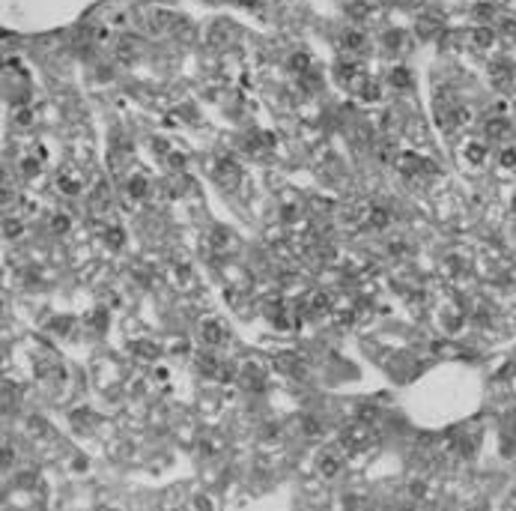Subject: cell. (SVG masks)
I'll use <instances>...</instances> for the list:
<instances>
[{
	"instance_id": "cell-1",
	"label": "cell",
	"mask_w": 516,
	"mask_h": 511,
	"mask_svg": "<svg viewBox=\"0 0 516 511\" xmlns=\"http://www.w3.org/2000/svg\"><path fill=\"white\" fill-rule=\"evenodd\" d=\"M373 440H376V434H373L370 427H364V424H349V427H343V434H340V445H343L349 455L364 452Z\"/></svg>"
},
{
	"instance_id": "cell-2",
	"label": "cell",
	"mask_w": 516,
	"mask_h": 511,
	"mask_svg": "<svg viewBox=\"0 0 516 511\" xmlns=\"http://www.w3.org/2000/svg\"><path fill=\"white\" fill-rule=\"evenodd\" d=\"M239 168H236V161L233 159H221L218 161V182L227 186V189H236L239 186Z\"/></svg>"
},
{
	"instance_id": "cell-3",
	"label": "cell",
	"mask_w": 516,
	"mask_h": 511,
	"mask_svg": "<svg viewBox=\"0 0 516 511\" xmlns=\"http://www.w3.org/2000/svg\"><path fill=\"white\" fill-rule=\"evenodd\" d=\"M316 460H319V473H322L326 478H334L337 473H340V455H337V452L328 448V452H322Z\"/></svg>"
},
{
	"instance_id": "cell-4",
	"label": "cell",
	"mask_w": 516,
	"mask_h": 511,
	"mask_svg": "<svg viewBox=\"0 0 516 511\" xmlns=\"http://www.w3.org/2000/svg\"><path fill=\"white\" fill-rule=\"evenodd\" d=\"M200 335H203V344L215 347V344H221L224 338H227V332L221 329V323H218V320H206V323H203V329H200Z\"/></svg>"
},
{
	"instance_id": "cell-5",
	"label": "cell",
	"mask_w": 516,
	"mask_h": 511,
	"mask_svg": "<svg viewBox=\"0 0 516 511\" xmlns=\"http://www.w3.org/2000/svg\"><path fill=\"white\" fill-rule=\"evenodd\" d=\"M388 221H391V215H388V210H382V207H373V210L367 212V224L373 230L388 228Z\"/></svg>"
},
{
	"instance_id": "cell-6",
	"label": "cell",
	"mask_w": 516,
	"mask_h": 511,
	"mask_svg": "<svg viewBox=\"0 0 516 511\" xmlns=\"http://www.w3.org/2000/svg\"><path fill=\"white\" fill-rule=\"evenodd\" d=\"M60 189H63V192H66V194H78V192H81V179H75V176H60Z\"/></svg>"
},
{
	"instance_id": "cell-7",
	"label": "cell",
	"mask_w": 516,
	"mask_h": 511,
	"mask_svg": "<svg viewBox=\"0 0 516 511\" xmlns=\"http://www.w3.org/2000/svg\"><path fill=\"white\" fill-rule=\"evenodd\" d=\"M218 368H221V365H218L212 356H200V371H203V374H209V377H218V374H221Z\"/></svg>"
},
{
	"instance_id": "cell-8",
	"label": "cell",
	"mask_w": 516,
	"mask_h": 511,
	"mask_svg": "<svg viewBox=\"0 0 516 511\" xmlns=\"http://www.w3.org/2000/svg\"><path fill=\"white\" fill-rule=\"evenodd\" d=\"M486 135H489V138H504V135H507V123H504V120L486 123Z\"/></svg>"
},
{
	"instance_id": "cell-9",
	"label": "cell",
	"mask_w": 516,
	"mask_h": 511,
	"mask_svg": "<svg viewBox=\"0 0 516 511\" xmlns=\"http://www.w3.org/2000/svg\"><path fill=\"white\" fill-rule=\"evenodd\" d=\"M343 45H346V48H361L364 36L358 33V30H346V33H343Z\"/></svg>"
},
{
	"instance_id": "cell-10",
	"label": "cell",
	"mask_w": 516,
	"mask_h": 511,
	"mask_svg": "<svg viewBox=\"0 0 516 511\" xmlns=\"http://www.w3.org/2000/svg\"><path fill=\"white\" fill-rule=\"evenodd\" d=\"M69 224H72L69 215H54V218H51V230H54V233H66Z\"/></svg>"
},
{
	"instance_id": "cell-11",
	"label": "cell",
	"mask_w": 516,
	"mask_h": 511,
	"mask_svg": "<svg viewBox=\"0 0 516 511\" xmlns=\"http://www.w3.org/2000/svg\"><path fill=\"white\" fill-rule=\"evenodd\" d=\"M128 192L135 194V197H143V194H146V179H143V176H135V179L128 182Z\"/></svg>"
},
{
	"instance_id": "cell-12",
	"label": "cell",
	"mask_w": 516,
	"mask_h": 511,
	"mask_svg": "<svg viewBox=\"0 0 516 511\" xmlns=\"http://www.w3.org/2000/svg\"><path fill=\"white\" fill-rule=\"evenodd\" d=\"M391 81H394L397 87H406V84H409V72H406V69H394V72H391Z\"/></svg>"
},
{
	"instance_id": "cell-13",
	"label": "cell",
	"mask_w": 516,
	"mask_h": 511,
	"mask_svg": "<svg viewBox=\"0 0 516 511\" xmlns=\"http://www.w3.org/2000/svg\"><path fill=\"white\" fill-rule=\"evenodd\" d=\"M3 224H6V228H3L6 236H18V233H21V221H18V218H6Z\"/></svg>"
},
{
	"instance_id": "cell-14",
	"label": "cell",
	"mask_w": 516,
	"mask_h": 511,
	"mask_svg": "<svg viewBox=\"0 0 516 511\" xmlns=\"http://www.w3.org/2000/svg\"><path fill=\"white\" fill-rule=\"evenodd\" d=\"M475 42H478V45H489V42H492V30H486V27H483V30H475Z\"/></svg>"
},
{
	"instance_id": "cell-15",
	"label": "cell",
	"mask_w": 516,
	"mask_h": 511,
	"mask_svg": "<svg viewBox=\"0 0 516 511\" xmlns=\"http://www.w3.org/2000/svg\"><path fill=\"white\" fill-rule=\"evenodd\" d=\"M468 159H471V161H483V147H481V144H471V147H468Z\"/></svg>"
},
{
	"instance_id": "cell-16",
	"label": "cell",
	"mask_w": 516,
	"mask_h": 511,
	"mask_svg": "<svg viewBox=\"0 0 516 511\" xmlns=\"http://www.w3.org/2000/svg\"><path fill=\"white\" fill-rule=\"evenodd\" d=\"M293 69H308V54H293Z\"/></svg>"
},
{
	"instance_id": "cell-17",
	"label": "cell",
	"mask_w": 516,
	"mask_h": 511,
	"mask_svg": "<svg viewBox=\"0 0 516 511\" xmlns=\"http://www.w3.org/2000/svg\"><path fill=\"white\" fill-rule=\"evenodd\" d=\"M501 161H504L507 168H513V165H516V150H504V156H501Z\"/></svg>"
},
{
	"instance_id": "cell-18",
	"label": "cell",
	"mask_w": 516,
	"mask_h": 511,
	"mask_svg": "<svg viewBox=\"0 0 516 511\" xmlns=\"http://www.w3.org/2000/svg\"><path fill=\"white\" fill-rule=\"evenodd\" d=\"M245 3H254V0H245Z\"/></svg>"
}]
</instances>
